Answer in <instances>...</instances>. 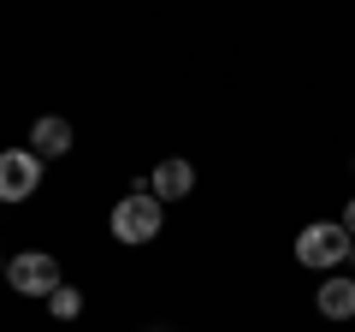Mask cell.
I'll use <instances>...</instances> for the list:
<instances>
[{"label": "cell", "mask_w": 355, "mask_h": 332, "mask_svg": "<svg viewBox=\"0 0 355 332\" xmlns=\"http://www.w3.org/2000/svg\"><path fill=\"white\" fill-rule=\"evenodd\" d=\"M166 226V202L148 190V184H130L125 196L113 202V214H107V231H113L119 243H130V249H142V243H154Z\"/></svg>", "instance_id": "1"}, {"label": "cell", "mask_w": 355, "mask_h": 332, "mask_svg": "<svg viewBox=\"0 0 355 332\" xmlns=\"http://www.w3.org/2000/svg\"><path fill=\"white\" fill-rule=\"evenodd\" d=\"M349 256H355V238L343 231V219H314L296 231V261L308 273H338Z\"/></svg>", "instance_id": "2"}, {"label": "cell", "mask_w": 355, "mask_h": 332, "mask_svg": "<svg viewBox=\"0 0 355 332\" xmlns=\"http://www.w3.org/2000/svg\"><path fill=\"white\" fill-rule=\"evenodd\" d=\"M6 285H12L18 297H42V303H48L65 285V273H60V261H53L48 249H24V256L6 261Z\"/></svg>", "instance_id": "3"}, {"label": "cell", "mask_w": 355, "mask_h": 332, "mask_svg": "<svg viewBox=\"0 0 355 332\" xmlns=\"http://www.w3.org/2000/svg\"><path fill=\"white\" fill-rule=\"evenodd\" d=\"M42 190V160L30 149H0V202L18 208Z\"/></svg>", "instance_id": "4"}, {"label": "cell", "mask_w": 355, "mask_h": 332, "mask_svg": "<svg viewBox=\"0 0 355 332\" xmlns=\"http://www.w3.org/2000/svg\"><path fill=\"white\" fill-rule=\"evenodd\" d=\"M30 154H36L42 166H48V160H60V154H71V119L42 113L36 125H30Z\"/></svg>", "instance_id": "5"}, {"label": "cell", "mask_w": 355, "mask_h": 332, "mask_svg": "<svg viewBox=\"0 0 355 332\" xmlns=\"http://www.w3.org/2000/svg\"><path fill=\"white\" fill-rule=\"evenodd\" d=\"M148 190L160 196V202H184V196L196 190V166H190V160H178V154H172V160H160V166H154Z\"/></svg>", "instance_id": "6"}, {"label": "cell", "mask_w": 355, "mask_h": 332, "mask_svg": "<svg viewBox=\"0 0 355 332\" xmlns=\"http://www.w3.org/2000/svg\"><path fill=\"white\" fill-rule=\"evenodd\" d=\"M314 308L326 320H355V279H343V273H326L314 291Z\"/></svg>", "instance_id": "7"}, {"label": "cell", "mask_w": 355, "mask_h": 332, "mask_svg": "<svg viewBox=\"0 0 355 332\" xmlns=\"http://www.w3.org/2000/svg\"><path fill=\"white\" fill-rule=\"evenodd\" d=\"M48 315L53 320H77L83 315V291H77V285H60V291L48 297Z\"/></svg>", "instance_id": "8"}, {"label": "cell", "mask_w": 355, "mask_h": 332, "mask_svg": "<svg viewBox=\"0 0 355 332\" xmlns=\"http://www.w3.org/2000/svg\"><path fill=\"white\" fill-rule=\"evenodd\" d=\"M343 231H349V238H355V196H349V202H343Z\"/></svg>", "instance_id": "9"}, {"label": "cell", "mask_w": 355, "mask_h": 332, "mask_svg": "<svg viewBox=\"0 0 355 332\" xmlns=\"http://www.w3.org/2000/svg\"><path fill=\"white\" fill-rule=\"evenodd\" d=\"M0 279H6V256H0Z\"/></svg>", "instance_id": "10"}]
</instances>
